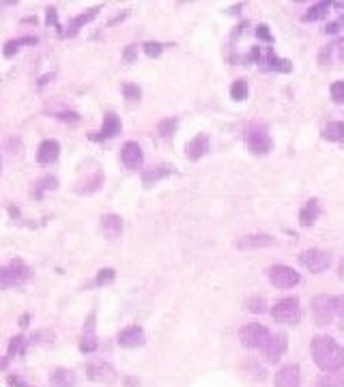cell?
<instances>
[{"label": "cell", "instance_id": "cell-1", "mask_svg": "<svg viewBox=\"0 0 344 387\" xmlns=\"http://www.w3.org/2000/svg\"><path fill=\"white\" fill-rule=\"evenodd\" d=\"M312 360L323 372L344 370V347L327 333H317L310 344Z\"/></svg>", "mask_w": 344, "mask_h": 387}, {"label": "cell", "instance_id": "cell-2", "mask_svg": "<svg viewBox=\"0 0 344 387\" xmlns=\"http://www.w3.org/2000/svg\"><path fill=\"white\" fill-rule=\"evenodd\" d=\"M243 142L245 149L254 157H267L274 151V138L271 129L265 121H250L243 127Z\"/></svg>", "mask_w": 344, "mask_h": 387}, {"label": "cell", "instance_id": "cell-3", "mask_svg": "<svg viewBox=\"0 0 344 387\" xmlns=\"http://www.w3.org/2000/svg\"><path fill=\"white\" fill-rule=\"evenodd\" d=\"M32 278H35L32 267L26 261H22V258H11V261L0 265V290L24 286Z\"/></svg>", "mask_w": 344, "mask_h": 387}, {"label": "cell", "instance_id": "cell-4", "mask_svg": "<svg viewBox=\"0 0 344 387\" xmlns=\"http://www.w3.org/2000/svg\"><path fill=\"white\" fill-rule=\"evenodd\" d=\"M269 314L276 323L286 327H295L304 319V310H301V301L297 295H286L276 299V304L269 306Z\"/></svg>", "mask_w": 344, "mask_h": 387}, {"label": "cell", "instance_id": "cell-5", "mask_svg": "<svg viewBox=\"0 0 344 387\" xmlns=\"http://www.w3.org/2000/svg\"><path fill=\"white\" fill-rule=\"evenodd\" d=\"M123 134V118L114 112V110H106L102 116V125L99 129H93V132L86 134V140L95 142V145H104L108 140H114Z\"/></svg>", "mask_w": 344, "mask_h": 387}, {"label": "cell", "instance_id": "cell-6", "mask_svg": "<svg viewBox=\"0 0 344 387\" xmlns=\"http://www.w3.org/2000/svg\"><path fill=\"white\" fill-rule=\"evenodd\" d=\"M102 347L99 336H97V312L91 310L89 314L84 317L82 323V331L78 336V351L82 355H95Z\"/></svg>", "mask_w": 344, "mask_h": 387}, {"label": "cell", "instance_id": "cell-7", "mask_svg": "<svg viewBox=\"0 0 344 387\" xmlns=\"http://www.w3.org/2000/svg\"><path fill=\"white\" fill-rule=\"evenodd\" d=\"M297 258H299V265L304 269H308L310 274H314V276L325 274L333 265V254L329 250H323V247L301 250Z\"/></svg>", "mask_w": 344, "mask_h": 387}, {"label": "cell", "instance_id": "cell-8", "mask_svg": "<svg viewBox=\"0 0 344 387\" xmlns=\"http://www.w3.org/2000/svg\"><path fill=\"white\" fill-rule=\"evenodd\" d=\"M239 342L247 351H261L263 344L267 342V338L271 336V329L265 325V323H256V321H250L245 325L239 327Z\"/></svg>", "mask_w": 344, "mask_h": 387}, {"label": "cell", "instance_id": "cell-9", "mask_svg": "<svg viewBox=\"0 0 344 387\" xmlns=\"http://www.w3.org/2000/svg\"><path fill=\"white\" fill-rule=\"evenodd\" d=\"M116 347L125 351H134L147 347V329L140 323H129L116 331Z\"/></svg>", "mask_w": 344, "mask_h": 387}, {"label": "cell", "instance_id": "cell-10", "mask_svg": "<svg viewBox=\"0 0 344 387\" xmlns=\"http://www.w3.org/2000/svg\"><path fill=\"white\" fill-rule=\"evenodd\" d=\"M267 280H269V284L274 288L288 290V288H295L301 282V274L295 267H290V265L276 263V265L267 267Z\"/></svg>", "mask_w": 344, "mask_h": 387}, {"label": "cell", "instance_id": "cell-11", "mask_svg": "<svg viewBox=\"0 0 344 387\" xmlns=\"http://www.w3.org/2000/svg\"><path fill=\"white\" fill-rule=\"evenodd\" d=\"M84 374L91 383H104V385H112L118 379L116 368L108 362V360H89L84 364Z\"/></svg>", "mask_w": 344, "mask_h": 387}, {"label": "cell", "instance_id": "cell-12", "mask_svg": "<svg viewBox=\"0 0 344 387\" xmlns=\"http://www.w3.org/2000/svg\"><path fill=\"white\" fill-rule=\"evenodd\" d=\"M104 185H106V172H104V168L95 166L89 172H84V175L75 181L73 194H78V196H93V194L102 192Z\"/></svg>", "mask_w": 344, "mask_h": 387}, {"label": "cell", "instance_id": "cell-13", "mask_svg": "<svg viewBox=\"0 0 344 387\" xmlns=\"http://www.w3.org/2000/svg\"><path fill=\"white\" fill-rule=\"evenodd\" d=\"M310 310H312V319L317 327H327L333 323L336 312H333V295H314L310 299Z\"/></svg>", "mask_w": 344, "mask_h": 387}, {"label": "cell", "instance_id": "cell-14", "mask_svg": "<svg viewBox=\"0 0 344 387\" xmlns=\"http://www.w3.org/2000/svg\"><path fill=\"white\" fill-rule=\"evenodd\" d=\"M118 159L125 170L140 172L145 168V149L138 140H125L118 149Z\"/></svg>", "mask_w": 344, "mask_h": 387}, {"label": "cell", "instance_id": "cell-15", "mask_svg": "<svg viewBox=\"0 0 344 387\" xmlns=\"http://www.w3.org/2000/svg\"><path fill=\"white\" fill-rule=\"evenodd\" d=\"M102 9H104V5H95V7H89V9L80 11L78 16H71V18L67 20V24H63L61 39H71V37H75L82 28H86L89 24H93V22L99 18Z\"/></svg>", "mask_w": 344, "mask_h": 387}, {"label": "cell", "instance_id": "cell-16", "mask_svg": "<svg viewBox=\"0 0 344 387\" xmlns=\"http://www.w3.org/2000/svg\"><path fill=\"white\" fill-rule=\"evenodd\" d=\"M258 71L263 73H290L293 71V63L284 56H278L274 48H263L261 46V56L256 61Z\"/></svg>", "mask_w": 344, "mask_h": 387}, {"label": "cell", "instance_id": "cell-17", "mask_svg": "<svg viewBox=\"0 0 344 387\" xmlns=\"http://www.w3.org/2000/svg\"><path fill=\"white\" fill-rule=\"evenodd\" d=\"M172 175H177V168L175 164L170 161H157V164H149L140 170V183L145 188H153L166 179H170Z\"/></svg>", "mask_w": 344, "mask_h": 387}, {"label": "cell", "instance_id": "cell-18", "mask_svg": "<svg viewBox=\"0 0 344 387\" xmlns=\"http://www.w3.org/2000/svg\"><path fill=\"white\" fill-rule=\"evenodd\" d=\"M286 351H288V336L284 331H271V336L267 338V342L261 349L267 364H278Z\"/></svg>", "mask_w": 344, "mask_h": 387}, {"label": "cell", "instance_id": "cell-19", "mask_svg": "<svg viewBox=\"0 0 344 387\" xmlns=\"http://www.w3.org/2000/svg\"><path fill=\"white\" fill-rule=\"evenodd\" d=\"M276 243H278V239L269 233H247V235H243L235 241V247L241 250V252H254V250L271 247Z\"/></svg>", "mask_w": 344, "mask_h": 387}, {"label": "cell", "instance_id": "cell-20", "mask_svg": "<svg viewBox=\"0 0 344 387\" xmlns=\"http://www.w3.org/2000/svg\"><path fill=\"white\" fill-rule=\"evenodd\" d=\"M61 142L54 140V138H43L39 145H37V151H35V161L39 166H54L59 159H61Z\"/></svg>", "mask_w": 344, "mask_h": 387}, {"label": "cell", "instance_id": "cell-21", "mask_svg": "<svg viewBox=\"0 0 344 387\" xmlns=\"http://www.w3.org/2000/svg\"><path fill=\"white\" fill-rule=\"evenodd\" d=\"M209 151H211V136L207 132H198L183 147V153L190 161H200L202 157L209 155Z\"/></svg>", "mask_w": 344, "mask_h": 387}, {"label": "cell", "instance_id": "cell-22", "mask_svg": "<svg viewBox=\"0 0 344 387\" xmlns=\"http://www.w3.org/2000/svg\"><path fill=\"white\" fill-rule=\"evenodd\" d=\"M39 37L32 35V32H26V35H20V37H11L3 43V56L9 61V59H16L24 48H35L39 46Z\"/></svg>", "mask_w": 344, "mask_h": 387}, {"label": "cell", "instance_id": "cell-23", "mask_svg": "<svg viewBox=\"0 0 344 387\" xmlns=\"http://www.w3.org/2000/svg\"><path fill=\"white\" fill-rule=\"evenodd\" d=\"M274 387H301V368L295 362L282 364L274 374Z\"/></svg>", "mask_w": 344, "mask_h": 387}, {"label": "cell", "instance_id": "cell-24", "mask_svg": "<svg viewBox=\"0 0 344 387\" xmlns=\"http://www.w3.org/2000/svg\"><path fill=\"white\" fill-rule=\"evenodd\" d=\"M321 215H323V204L317 196L308 198L304 202V207L299 209V215H297V220H299V226L301 228H312L319 220H321Z\"/></svg>", "mask_w": 344, "mask_h": 387}, {"label": "cell", "instance_id": "cell-25", "mask_svg": "<svg viewBox=\"0 0 344 387\" xmlns=\"http://www.w3.org/2000/svg\"><path fill=\"white\" fill-rule=\"evenodd\" d=\"M99 231L106 239H118L125 231V220L121 213L108 211L99 218Z\"/></svg>", "mask_w": 344, "mask_h": 387}, {"label": "cell", "instance_id": "cell-26", "mask_svg": "<svg viewBox=\"0 0 344 387\" xmlns=\"http://www.w3.org/2000/svg\"><path fill=\"white\" fill-rule=\"evenodd\" d=\"M321 138L325 142H331V145H338V147L344 149V121L342 118L325 121L321 125Z\"/></svg>", "mask_w": 344, "mask_h": 387}, {"label": "cell", "instance_id": "cell-27", "mask_svg": "<svg viewBox=\"0 0 344 387\" xmlns=\"http://www.w3.org/2000/svg\"><path fill=\"white\" fill-rule=\"evenodd\" d=\"M75 385H78V374L73 368L56 366L48 374V387H75Z\"/></svg>", "mask_w": 344, "mask_h": 387}, {"label": "cell", "instance_id": "cell-28", "mask_svg": "<svg viewBox=\"0 0 344 387\" xmlns=\"http://www.w3.org/2000/svg\"><path fill=\"white\" fill-rule=\"evenodd\" d=\"M59 188H61V181L56 175H43V177L35 179V183L30 188V196L35 200H43L50 192H56Z\"/></svg>", "mask_w": 344, "mask_h": 387}, {"label": "cell", "instance_id": "cell-29", "mask_svg": "<svg viewBox=\"0 0 344 387\" xmlns=\"http://www.w3.org/2000/svg\"><path fill=\"white\" fill-rule=\"evenodd\" d=\"M333 11L331 3H325V0H319V3H312L304 13H301V22L304 24H314V22H323L327 20V16Z\"/></svg>", "mask_w": 344, "mask_h": 387}, {"label": "cell", "instance_id": "cell-30", "mask_svg": "<svg viewBox=\"0 0 344 387\" xmlns=\"http://www.w3.org/2000/svg\"><path fill=\"white\" fill-rule=\"evenodd\" d=\"M179 125H181V118L179 116H164V118H159L157 121V125H155V132H157V136L161 138V140H172L177 136V132H179Z\"/></svg>", "mask_w": 344, "mask_h": 387}, {"label": "cell", "instance_id": "cell-31", "mask_svg": "<svg viewBox=\"0 0 344 387\" xmlns=\"http://www.w3.org/2000/svg\"><path fill=\"white\" fill-rule=\"evenodd\" d=\"M28 351H30V347H28V342H26V333H16V336H11L9 338V342H7V357L9 360H16V357H26L28 355Z\"/></svg>", "mask_w": 344, "mask_h": 387}, {"label": "cell", "instance_id": "cell-32", "mask_svg": "<svg viewBox=\"0 0 344 387\" xmlns=\"http://www.w3.org/2000/svg\"><path fill=\"white\" fill-rule=\"evenodd\" d=\"M54 340H56V333H54L52 329H37V331H32V333L26 338V342H28V347H30V349H32V347H52Z\"/></svg>", "mask_w": 344, "mask_h": 387}, {"label": "cell", "instance_id": "cell-33", "mask_svg": "<svg viewBox=\"0 0 344 387\" xmlns=\"http://www.w3.org/2000/svg\"><path fill=\"white\" fill-rule=\"evenodd\" d=\"M121 95H123V99H125L127 104H140L145 91H142V86H140L138 82H129V80H125V82H121Z\"/></svg>", "mask_w": 344, "mask_h": 387}, {"label": "cell", "instance_id": "cell-34", "mask_svg": "<svg viewBox=\"0 0 344 387\" xmlns=\"http://www.w3.org/2000/svg\"><path fill=\"white\" fill-rule=\"evenodd\" d=\"M228 95H231V99L237 102V104L245 102V99L250 97V82H247V78H235V80L231 82Z\"/></svg>", "mask_w": 344, "mask_h": 387}, {"label": "cell", "instance_id": "cell-35", "mask_svg": "<svg viewBox=\"0 0 344 387\" xmlns=\"http://www.w3.org/2000/svg\"><path fill=\"white\" fill-rule=\"evenodd\" d=\"M168 50V43L159 41V39H147L145 43H140V52L147 56V59H159L164 56V52Z\"/></svg>", "mask_w": 344, "mask_h": 387}, {"label": "cell", "instance_id": "cell-36", "mask_svg": "<svg viewBox=\"0 0 344 387\" xmlns=\"http://www.w3.org/2000/svg\"><path fill=\"white\" fill-rule=\"evenodd\" d=\"M243 306H245V310L250 314H265V312H269V301L263 295H250V297H245Z\"/></svg>", "mask_w": 344, "mask_h": 387}, {"label": "cell", "instance_id": "cell-37", "mask_svg": "<svg viewBox=\"0 0 344 387\" xmlns=\"http://www.w3.org/2000/svg\"><path fill=\"white\" fill-rule=\"evenodd\" d=\"M116 280V269L114 267H102L95 278L91 280L89 286H95V288H104V286H110L112 282Z\"/></svg>", "mask_w": 344, "mask_h": 387}, {"label": "cell", "instance_id": "cell-38", "mask_svg": "<svg viewBox=\"0 0 344 387\" xmlns=\"http://www.w3.org/2000/svg\"><path fill=\"white\" fill-rule=\"evenodd\" d=\"M50 114H52V118H56V121H61L65 125H78L82 121V114L78 110H73V108H61V110L50 112Z\"/></svg>", "mask_w": 344, "mask_h": 387}, {"label": "cell", "instance_id": "cell-39", "mask_svg": "<svg viewBox=\"0 0 344 387\" xmlns=\"http://www.w3.org/2000/svg\"><path fill=\"white\" fill-rule=\"evenodd\" d=\"M317 387H344V370L325 372V374L317 381Z\"/></svg>", "mask_w": 344, "mask_h": 387}, {"label": "cell", "instance_id": "cell-40", "mask_svg": "<svg viewBox=\"0 0 344 387\" xmlns=\"http://www.w3.org/2000/svg\"><path fill=\"white\" fill-rule=\"evenodd\" d=\"M43 26H46V28H56V35L61 37L63 24H61V20H59V9H56L54 5H48V7H46V18H43Z\"/></svg>", "mask_w": 344, "mask_h": 387}, {"label": "cell", "instance_id": "cell-41", "mask_svg": "<svg viewBox=\"0 0 344 387\" xmlns=\"http://www.w3.org/2000/svg\"><path fill=\"white\" fill-rule=\"evenodd\" d=\"M138 56H140V43H127V46H123V50H121V61H123L125 65H136Z\"/></svg>", "mask_w": 344, "mask_h": 387}, {"label": "cell", "instance_id": "cell-42", "mask_svg": "<svg viewBox=\"0 0 344 387\" xmlns=\"http://www.w3.org/2000/svg\"><path fill=\"white\" fill-rule=\"evenodd\" d=\"M317 63L321 69H331L336 59H333V48H331V43H327V46L321 48V52L317 54Z\"/></svg>", "mask_w": 344, "mask_h": 387}, {"label": "cell", "instance_id": "cell-43", "mask_svg": "<svg viewBox=\"0 0 344 387\" xmlns=\"http://www.w3.org/2000/svg\"><path fill=\"white\" fill-rule=\"evenodd\" d=\"M329 97L336 106H344V80H333L329 84Z\"/></svg>", "mask_w": 344, "mask_h": 387}, {"label": "cell", "instance_id": "cell-44", "mask_svg": "<svg viewBox=\"0 0 344 387\" xmlns=\"http://www.w3.org/2000/svg\"><path fill=\"white\" fill-rule=\"evenodd\" d=\"M254 35H256V39L261 41V43H267V46H274V43H276V37H274L269 24H265V22L263 24H256Z\"/></svg>", "mask_w": 344, "mask_h": 387}, {"label": "cell", "instance_id": "cell-45", "mask_svg": "<svg viewBox=\"0 0 344 387\" xmlns=\"http://www.w3.org/2000/svg\"><path fill=\"white\" fill-rule=\"evenodd\" d=\"M340 30H344V11H340V13L336 16V20L327 22L323 32H325V35H338Z\"/></svg>", "mask_w": 344, "mask_h": 387}, {"label": "cell", "instance_id": "cell-46", "mask_svg": "<svg viewBox=\"0 0 344 387\" xmlns=\"http://www.w3.org/2000/svg\"><path fill=\"white\" fill-rule=\"evenodd\" d=\"M56 78H59V71H54V69H52V71H46V73H41V75L37 78V89H39V91L48 89V86H50Z\"/></svg>", "mask_w": 344, "mask_h": 387}, {"label": "cell", "instance_id": "cell-47", "mask_svg": "<svg viewBox=\"0 0 344 387\" xmlns=\"http://www.w3.org/2000/svg\"><path fill=\"white\" fill-rule=\"evenodd\" d=\"M331 48H333V59L338 63H344V35H340L331 41Z\"/></svg>", "mask_w": 344, "mask_h": 387}, {"label": "cell", "instance_id": "cell-48", "mask_svg": "<svg viewBox=\"0 0 344 387\" xmlns=\"http://www.w3.org/2000/svg\"><path fill=\"white\" fill-rule=\"evenodd\" d=\"M7 385L9 387H35L32 383H28L22 374H18V372H9L7 374Z\"/></svg>", "mask_w": 344, "mask_h": 387}, {"label": "cell", "instance_id": "cell-49", "mask_svg": "<svg viewBox=\"0 0 344 387\" xmlns=\"http://www.w3.org/2000/svg\"><path fill=\"white\" fill-rule=\"evenodd\" d=\"M247 26H250V22H247V20H241V22H239V24L233 28V32H231V39H228V41H231V46H235V43L239 41V37L245 32V28H247Z\"/></svg>", "mask_w": 344, "mask_h": 387}, {"label": "cell", "instance_id": "cell-50", "mask_svg": "<svg viewBox=\"0 0 344 387\" xmlns=\"http://www.w3.org/2000/svg\"><path fill=\"white\" fill-rule=\"evenodd\" d=\"M129 16H132V11H129V9H121V11H118L114 18H110V20H108V24H106V26H108V28H112V26H118V24H123V22H125Z\"/></svg>", "mask_w": 344, "mask_h": 387}, {"label": "cell", "instance_id": "cell-51", "mask_svg": "<svg viewBox=\"0 0 344 387\" xmlns=\"http://www.w3.org/2000/svg\"><path fill=\"white\" fill-rule=\"evenodd\" d=\"M333 312H336V319L344 321V295H333Z\"/></svg>", "mask_w": 344, "mask_h": 387}, {"label": "cell", "instance_id": "cell-52", "mask_svg": "<svg viewBox=\"0 0 344 387\" xmlns=\"http://www.w3.org/2000/svg\"><path fill=\"white\" fill-rule=\"evenodd\" d=\"M121 383H123V387H140L142 385V379L136 376V374H123Z\"/></svg>", "mask_w": 344, "mask_h": 387}, {"label": "cell", "instance_id": "cell-53", "mask_svg": "<svg viewBox=\"0 0 344 387\" xmlns=\"http://www.w3.org/2000/svg\"><path fill=\"white\" fill-rule=\"evenodd\" d=\"M245 368H247V370H252V372H254V374H252V376H256V379H265V370H263V368H261V366H258V364H256V362H254V360H250V362H247V364H245Z\"/></svg>", "mask_w": 344, "mask_h": 387}, {"label": "cell", "instance_id": "cell-54", "mask_svg": "<svg viewBox=\"0 0 344 387\" xmlns=\"http://www.w3.org/2000/svg\"><path fill=\"white\" fill-rule=\"evenodd\" d=\"M30 321H32V314H30V312L20 314V319H18V327H20V331H22V333L30 327Z\"/></svg>", "mask_w": 344, "mask_h": 387}, {"label": "cell", "instance_id": "cell-55", "mask_svg": "<svg viewBox=\"0 0 344 387\" xmlns=\"http://www.w3.org/2000/svg\"><path fill=\"white\" fill-rule=\"evenodd\" d=\"M7 213L11 215L13 220H20V218H22V211H20L18 204H7Z\"/></svg>", "mask_w": 344, "mask_h": 387}, {"label": "cell", "instance_id": "cell-56", "mask_svg": "<svg viewBox=\"0 0 344 387\" xmlns=\"http://www.w3.org/2000/svg\"><path fill=\"white\" fill-rule=\"evenodd\" d=\"M11 362H13V360H9L7 355H0V372H7L9 366H11Z\"/></svg>", "mask_w": 344, "mask_h": 387}, {"label": "cell", "instance_id": "cell-57", "mask_svg": "<svg viewBox=\"0 0 344 387\" xmlns=\"http://www.w3.org/2000/svg\"><path fill=\"white\" fill-rule=\"evenodd\" d=\"M7 149H9L11 153H18V151H20V138H11V140H7Z\"/></svg>", "mask_w": 344, "mask_h": 387}, {"label": "cell", "instance_id": "cell-58", "mask_svg": "<svg viewBox=\"0 0 344 387\" xmlns=\"http://www.w3.org/2000/svg\"><path fill=\"white\" fill-rule=\"evenodd\" d=\"M243 9H245V5H243V3H237V5H233V7L228 9V13H231V16H241Z\"/></svg>", "mask_w": 344, "mask_h": 387}, {"label": "cell", "instance_id": "cell-59", "mask_svg": "<svg viewBox=\"0 0 344 387\" xmlns=\"http://www.w3.org/2000/svg\"><path fill=\"white\" fill-rule=\"evenodd\" d=\"M338 278L344 282V256H342L340 261H338Z\"/></svg>", "mask_w": 344, "mask_h": 387}, {"label": "cell", "instance_id": "cell-60", "mask_svg": "<svg viewBox=\"0 0 344 387\" xmlns=\"http://www.w3.org/2000/svg\"><path fill=\"white\" fill-rule=\"evenodd\" d=\"M20 22H22V24H37V18H35V16H32V18H22Z\"/></svg>", "mask_w": 344, "mask_h": 387}, {"label": "cell", "instance_id": "cell-61", "mask_svg": "<svg viewBox=\"0 0 344 387\" xmlns=\"http://www.w3.org/2000/svg\"><path fill=\"white\" fill-rule=\"evenodd\" d=\"M3 166H5L3 164V149H0V175H3Z\"/></svg>", "mask_w": 344, "mask_h": 387}]
</instances>
